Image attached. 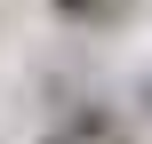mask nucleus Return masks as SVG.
<instances>
[{
    "mask_svg": "<svg viewBox=\"0 0 152 144\" xmlns=\"http://www.w3.org/2000/svg\"><path fill=\"white\" fill-rule=\"evenodd\" d=\"M144 104H152V88H144Z\"/></svg>",
    "mask_w": 152,
    "mask_h": 144,
    "instance_id": "obj_1",
    "label": "nucleus"
}]
</instances>
